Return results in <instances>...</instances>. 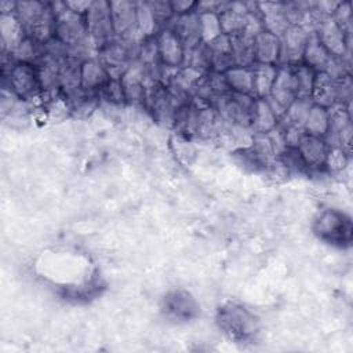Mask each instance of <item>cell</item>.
<instances>
[{"label": "cell", "instance_id": "cell-1", "mask_svg": "<svg viewBox=\"0 0 353 353\" xmlns=\"http://www.w3.org/2000/svg\"><path fill=\"white\" fill-rule=\"evenodd\" d=\"M51 8L55 15V37L66 46L69 57L81 62L98 58L99 50L88 34L84 15L69 10L65 1L51 3Z\"/></svg>", "mask_w": 353, "mask_h": 353}, {"label": "cell", "instance_id": "cell-2", "mask_svg": "<svg viewBox=\"0 0 353 353\" xmlns=\"http://www.w3.org/2000/svg\"><path fill=\"white\" fill-rule=\"evenodd\" d=\"M15 15L28 37L46 43L55 36V15L51 3L17 1Z\"/></svg>", "mask_w": 353, "mask_h": 353}, {"label": "cell", "instance_id": "cell-3", "mask_svg": "<svg viewBox=\"0 0 353 353\" xmlns=\"http://www.w3.org/2000/svg\"><path fill=\"white\" fill-rule=\"evenodd\" d=\"M255 101L256 98H254L252 95L229 91L218 97L211 106L215 108V110L225 121L240 124L250 128Z\"/></svg>", "mask_w": 353, "mask_h": 353}, {"label": "cell", "instance_id": "cell-4", "mask_svg": "<svg viewBox=\"0 0 353 353\" xmlns=\"http://www.w3.org/2000/svg\"><path fill=\"white\" fill-rule=\"evenodd\" d=\"M88 34L98 50L116 39L112 14H110V3L106 0H95L91 1L88 11L84 15Z\"/></svg>", "mask_w": 353, "mask_h": 353}, {"label": "cell", "instance_id": "cell-5", "mask_svg": "<svg viewBox=\"0 0 353 353\" xmlns=\"http://www.w3.org/2000/svg\"><path fill=\"white\" fill-rule=\"evenodd\" d=\"M270 109L280 120L288 106L296 99V87L292 73V66L277 65V74L272 85L270 94L265 98Z\"/></svg>", "mask_w": 353, "mask_h": 353}, {"label": "cell", "instance_id": "cell-6", "mask_svg": "<svg viewBox=\"0 0 353 353\" xmlns=\"http://www.w3.org/2000/svg\"><path fill=\"white\" fill-rule=\"evenodd\" d=\"M316 234L336 245H349L352 240V223L350 218L343 212L335 210H327L316 221Z\"/></svg>", "mask_w": 353, "mask_h": 353}, {"label": "cell", "instance_id": "cell-7", "mask_svg": "<svg viewBox=\"0 0 353 353\" xmlns=\"http://www.w3.org/2000/svg\"><path fill=\"white\" fill-rule=\"evenodd\" d=\"M8 88L22 101L36 99L43 94L37 69L32 63L15 62L8 69Z\"/></svg>", "mask_w": 353, "mask_h": 353}, {"label": "cell", "instance_id": "cell-8", "mask_svg": "<svg viewBox=\"0 0 353 353\" xmlns=\"http://www.w3.org/2000/svg\"><path fill=\"white\" fill-rule=\"evenodd\" d=\"M109 3L116 37L125 40H143L138 33L137 3L128 0H117Z\"/></svg>", "mask_w": 353, "mask_h": 353}, {"label": "cell", "instance_id": "cell-9", "mask_svg": "<svg viewBox=\"0 0 353 353\" xmlns=\"http://www.w3.org/2000/svg\"><path fill=\"white\" fill-rule=\"evenodd\" d=\"M314 33L323 47L331 57L350 58V36H347L332 19V17L321 19L314 28Z\"/></svg>", "mask_w": 353, "mask_h": 353}, {"label": "cell", "instance_id": "cell-10", "mask_svg": "<svg viewBox=\"0 0 353 353\" xmlns=\"http://www.w3.org/2000/svg\"><path fill=\"white\" fill-rule=\"evenodd\" d=\"M120 81L124 90L125 101L135 105H143L146 85L153 81V79L148 68L138 59H134L121 76Z\"/></svg>", "mask_w": 353, "mask_h": 353}, {"label": "cell", "instance_id": "cell-11", "mask_svg": "<svg viewBox=\"0 0 353 353\" xmlns=\"http://www.w3.org/2000/svg\"><path fill=\"white\" fill-rule=\"evenodd\" d=\"M310 32L301 26H290L280 39V54L277 65H298L302 63L305 47Z\"/></svg>", "mask_w": 353, "mask_h": 353}, {"label": "cell", "instance_id": "cell-12", "mask_svg": "<svg viewBox=\"0 0 353 353\" xmlns=\"http://www.w3.org/2000/svg\"><path fill=\"white\" fill-rule=\"evenodd\" d=\"M163 28L171 29L181 39L185 50L193 48L201 43L199 12L196 10L183 15H174Z\"/></svg>", "mask_w": 353, "mask_h": 353}, {"label": "cell", "instance_id": "cell-13", "mask_svg": "<svg viewBox=\"0 0 353 353\" xmlns=\"http://www.w3.org/2000/svg\"><path fill=\"white\" fill-rule=\"evenodd\" d=\"M160 59L170 68H181L185 58V47L181 39L168 28H161L156 34Z\"/></svg>", "mask_w": 353, "mask_h": 353}, {"label": "cell", "instance_id": "cell-14", "mask_svg": "<svg viewBox=\"0 0 353 353\" xmlns=\"http://www.w3.org/2000/svg\"><path fill=\"white\" fill-rule=\"evenodd\" d=\"M256 4L261 14L263 30L280 37L290 28V23L284 14V3L265 1Z\"/></svg>", "mask_w": 353, "mask_h": 353}, {"label": "cell", "instance_id": "cell-15", "mask_svg": "<svg viewBox=\"0 0 353 353\" xmlns=\"http://www.w3.org/2000/svg\"><path fill=\"white\" fill-rule=\"evenodd\" d=\"M296 149L299 150L301 156L303 157V160L307 164L310 171H317V170L324 168L328 146L323 138L306 134L301 139Z\"/></svg>", "mask_w": 353, "mask_h": 353}, {"label": "cell", "instance_id": "cell-16", "mask_svg": "<svg viewBox=\"0 0 353 353\" xmlns=\"http://www.w3.org/2000/svg\"><path fill=\"white\" fill-rule=\"evenodd\" d=\"M26 37L25 29L15 12L0 15V41L3 54H11Z\"/></svg>", "mask_w": 353, "mask_h": 353}, {"label": "cell", "instance_id": "cell-17", "mask_svg": "<svg viewBox=\"0 0 353 353\" xmlns=\"http://www.w3.org/2000/svg\"><path fill=\"white\" fill-rule=\"evenodd\" d=\"M210 52V65L212 72L225 73L230 68L234 66L232 50H230V39L228 34H219L210 43H205Z\"/></svg>", "mask_w": 353, "mask_h": 353}, {"label": "cell", "instance_id": "cell-18", "mask_svg": "<svg viewBox=\"0 0 353 353\" xmlns=\"http://www.w3.org/2000/svg\"><path fill=\"white\" fill-rule=\"evenodd\" d=\"M312 102L314 105L323 106V108H331L334 105H338V85L336 79L330 77L324 72L316 73L314 85L312 91Z\"/></svg>", "mask_w": 353, "mask_h": 353}, {"label": "cell", "instance_id": "cell-19", "mask_svg": "<svg viewBox=\"0 0 353 353\" xmlns=\"http://www.w3.org/2000/svg\"><path fill=\"white\" fill-rule=\"evenodd\" d=\"M280 54V39L269 32H261L254 39L255 63L277 65Z\"/></svg>", "mask_w": 353, "mask_h": 353}, {"label": "cell", "instance_id": "cell-20", "mask_svg": "<svg viewBox=\"0 0 353 353\" xmlns=\"http://www.w3.org/2000/svg\"><path fill=\"white\" fill-rule=\"evenodd\" d=\"M110 80L105 66L98 58L81 63V87L90 92H98Z\"/></svg>", "mask_w": 353, "mask_h": 353}, {"label": "cell", "instance_id": "cell-21", "mask_svg": "<svg viewBox=\"0 0 353 353\" xmlns=\"http://www.w3.org/2000/svg\"><path fill=\"white\" fill-rule=\"evenodd\" d=\"M252 97L266 98L277 74V65L254 63L252 66Z\"/></svg>", "mask_w": 353, "mask_h": 353}, {"label": "cell", "instance_id": "cell-22", "mask_svg": "<svg viewBox=\"0 0 353 353\" xmlns=\"http://www.w3.org/2000/svg\"><path fill=\"white\" fill-rule=\"evenodd\" d=\"M230 50L234 61V66H252L255 63L254 57V37L239 32L229 36Z\"/></svg>", "mask_w": 353, "mask_h": 353}, {"label": "cell", "instance_id": "cell-23", "mask_svg": "<svg viewBox=\"0 0 353 353\" xmlns=\"http://www.w3.org/2000/svg\"><path fill=\"white\" fill-rule=\"evenodd\" d=\"M279 124V119L265 98H256L250 128L254 134H268Z\"/></svg>", "mask_w": 353, "mask_h": 353}, {"label": "cell", "instance_id": "cell-24", "mask_svg": "<svg viewBox=\"0 0 353 353\" xmlns=\"http://www.w3.org/2000/svg\"><path fill=\"white\" fill-rule=\"evenodd\" d=\"M330 59H331L330 52L319 41L316 33L310 32L307 43H306V47H305L302 63L310 66L314 72L319 73V72H324V69L328 65Z\"/></svg>", "mask_w": 353, "mask_h": 353}, {"label": "cell", "instance_id": "cell-25", "mask_svg": "<svg viewBox=\"0 0 353 353\" xmlns=\"http://www.w3.org/2000/svg\"><path fill=\"white\" fill-rule=\"evenodd\" d=\"M81 61L76 58L68 57L59 70V83H61V91L63 95H69L81 87Z\"/></svg>", "mask_w": 353, "mask_h": 353}, {"label": "cell", "instance_id": "cell-26", "mask_svg": "<svg viewBox=\"0 0 353 353\" xmlns=\"http://www.w3.org/2000/svg\"><path fill=\"white\" fill-rule=\"evenodd\" d=\"M222 124V117L211 105L201 103L199 106L197 121H196V134L200 138H215L219 127Z\"/></svg>", "mask_w": 353, "mask_h": 353}, {"label": "cell", "instance_id": "cell-27", "mask_svg": "<svg viewBox=\"0 0 353 353\" xmlns=\"http://www.w3.org/2000/svg\"><path fill=\"white\" fill-rule=\"evenodd\" d=\"M226 83L233 92L252 95V68L251 66H233L225 73Z\"/></svg>", "mask_w": 353, "mask_h": 353}, {"label": "cell", "instance_id": "cell-28", "mask_svg": "<svg viewBox=\"0 0 353 353\" xmlns=\"http://www.w3.org/2000/svg\"><path fill=\"white\" fill-rule=\"evenodd\" d=\"M232 157L234 163L244 171L248 172H265L268 168V163L255 152V149L250 145L245 148H240L232 150Z\"/></svg>", "mask_w": 353, "mask_h": 353}, {"label": "cell", "instance_id": "cell-29", "mask_svg": "<svg viewBox=\"0 0 353 353\" xmlns=\"http://www.w3.org/2000/svg\"><path fill=\"white\" fill-rule=\"evenodd\" d=\"M328 123L330 120H328L327 108L312 103L307 112L306 120L303 123V130L307 135L323 138L328 130Z\"/></svg>", "mask_w": 353, "mask_h": 353}, {"label": "cell", "instance_id": "cell-30", "mask_svg": "<svg viewBox=\"0 0 353 353\" xmlns=\"http://www.w3.org/2000/svg\"><path fill=\"white\" fill-rule=\"evenodd\" d=\"M292 73H294V79H295L296 98L298 99H310L317 72H314L310 66H307L305 63H298V65L292 66Z\"/></svg>", "mask_w": 353, "mask_h": 353}, {"label": "cell", "instance_id": "cell-31", "mask_svg": "<svg viewBox=\"0 0 353 353\" xmlns=\"http://www.w3.org/2000/svg\"><path fill=\"white\" fill-rule=\"evenodd\" d=\"M8 55L15 62H25V63L36 65L43 55V43H39L26 36L25 40Z\"/></svg>", "mask_w": 353, "mask_h": 353}, {"label": "cell", "instance_id": "cell-32", "mask_svg": "<svg viewBox=\"0 0 353 353\" xmlns=\"http://www.w3.org/2000/svg\"><path fill=\"white\" fill-rule=\"evenodd\" d=\"M137 23L138 33L142 39L153 37L160 30L149 6L146 1H137Z\"/></svg>", "mask_w": 353, "mask_h": 353}, {"label": "cell", "instance_id": "cell-33", "mask_svg": "<svg viewBox=\"0 0 353 353\" xmlns=\"http://www.w3.org/2000/svg\"><path fill=\"white\" fill-rule=\"evenodd\" d=\"M285 170L288 171L290 176L292 175H307L310 172L307 164L305 163L303 157L301 156L296 148H285L279 156H276Z\"/></svg>", "mask_w": 353, "mask_h": 353}, {"label": "cell", "instance_id": "cell-34", "mask_svg": "<svg viewBox=\"0 0 353 353\" xmlns=\"http://www.w3.org/2000/svg\"><path fill=\"white\" fill-rule=\"evenodd\" d=\"M199 22H200V33H201L203 43H210L211 40L222 34L219 15L216 12L214 11L199 12Z\"/></svg>", "mask_w": 353, "mask_h": 353}, {"label": "cell", "instance_id": "cell-35", "mask_svg": "<svg viewBox=\"0 0 353 353\" xmlns=\"http://www.w3.org/2000/svg\"><path fill=\"white\" fill-rule=\"evenodd\" d=\"M312 103L313 102L310 99H298L296 98L288 106L284 116L279 121L284 123V124H294V125L303 127V123L306 120V116H307V112H309Z\"/></svg>", "mask_w": 353, "mask_h": 353}, {"label": "cell", "instance_id": "cell-36", "mask_svg": "<svg viewBox=\"0 0 353 353\" xmlns=\"http://www.w3.org/2000/svg\"><path fill=\"white\" fill-rule=\"evenodd\" d=\"M349 159H350V154L347 152H345L342 148H339V146L328 148L324 168L328 172H339L347 165Z\"/></svg>", "mask_w": 353, "mask_h": 353}, {"label": "cell", "instance_id": "cell-37", "mask_svg": "<svg viewBox=\"0 0 353 353\" xmlns=\"http://www.w3.org/2000/svg\"><path fill=\"white\" fill-rule=\"evenodd\" d=\"M98 97L99 99H105L109 103H124L125 102V95H124V90L121 85L120 80H114L110 79L99 91H98Z\"/></svg>", "mask_w": 353, "mask_h": 353}, {"label": "cell", "instance_id": "cell-38", "mask_svg": "<svg viewBox=\"0 0 353 353\" xmlns=\"http://www.w3.org/2000/svg\"><path fill=\"white\" fill-rule=\"evenodd\" d=\"M157 25L160 29L174 17L172 8H171V1H161V0H154V1H146Z\"/></svg>", "mask_w": 353, "mask_h": 353}, {"label": "cell", "instance_id": "cell-39", "mask_svg": "<svg viewBox=\"0 0 353 353\" xmlns=\"http://www.w3.org/2000/svg\"><path fill=\"white\" fill-rule=\"evenodd\" d=\"M332 19L347 34L352 33V6L349 1H341L336 7Z\"/></svg>", "mask_w": 353, "mask_h": 353}, {"label": "cell", "instance_id": "cell-40", "mask_svg": "<svg viewBox=\"0 0 353 353\" xmlns=\"http://www.w3.org/2000/svg\"><path fill=\"white\" fill-rule=\"evenodd\" d=\"M279 124L281 125L283 128V132H284V139H285V143L288 148H298L301 139L306 135L303 127L301 125H294V124H284V123H280Z\"/></svg>", "mask_w": 353, "mask_h": 353}, {"label": "cell", "instance_id": "cell-41", "mask_svg": "<svg viewBox=\"0 0 353 353\" xmlns=\"http://www.w3.org/2000/svg\"><path fill=\"white\" fill-rule=\"evenodd\" d=\"M197 3L196 1H185V0H176V1H171V8L174 15H183L188 14L193 10H196Z\"/></svg>", "mask_w": 353, "mask_h": 353}, {"label": "cell", "instance_id": "cell-42", "mask_svg": "<svg viewBox=\"0 0 353 353\" xmlns=\"http://www.w3.org/2000/svg\"><path fill=\"white\" fill-rule=\"evenodd\" d=\"M65 4L73 12L80 14V15H85V12L88 11V8L91 6V1H65Z\"/></svg>", "mask_w": 353, "mask_h": 353}]
</instances>
